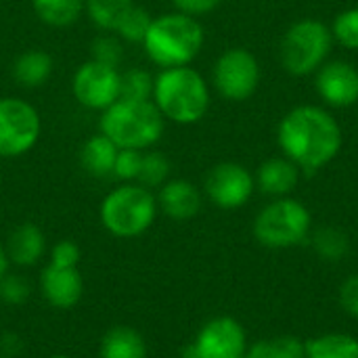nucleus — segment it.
Segmentation results:
<instances>
[{
    "instance_id": "1",
    "label": "nucleus",
    "mask_w": 358,
    "mask_h": 358,
    "mask_svg": "<svg viewBox=\"0 0 358 358\" xmlns=\"http://www.w3.org/2000/svg\"><path fill=\"white\" fill-rule=\"evenodd\" d=\"M277 138L285 157L308 174L334 162L344 143L338 120L327 109L315 105L294 107L281 120Z\"/></svg>"
},
{
    "instance_id": "2",
    "label": "nucleus",
    "mask_w": 358,
    "mask_h": 358,
    "mask_svg": "<svg viewBox=\"0 0 358 358\" xmlns=\"http://www.w3.org/2000/svg\"><path fill=\"white\" fill-rule=\"evenodd\" d=\"M151 99L166 120L187 126L206 115L210 107V88L203 76L193 67H168L155 78Z\"/></svg>"
},
{
    "instance_id": "3",
    "label": "nucleus",
    "mask_w": 358,
    "mask_h": 358,
    "mask_svg": "<svg viewBox=\"0 0 358 358\" xmlns=\"http://www.w3.org/2000/svg\"><path fill=\"white\" fill-rule=\"evenodd\" d=\"M143 46L149 59L168 69L189 65L203 46V27L185 13H166L151 21Z\"/></svg>"
},
{
    "instance_id": "4",
    "label": "nucleus",
    "mask_w": 358,
    "mask_h": 358,
    "mask_svg": "<svg viewBox=\"0 0 358 358\" xmlns=\"http://www.w3.org/2000/svg\"><path fill=\"white\" fill-rule=\"evenodd\" d=\"M164 115L153 101L117 99L103 111L101 134L117 145V149H149L164 134Z\"/></svg>"
},
{
    "instance_id": "5",
    "label": "nucleus",
    "mask_w": 358,
    "mask_h": 358,
    "mask_svg": "<svg viewBox=\"0 0 358 358\" xmlns=\"http://www.w3.org/2000/svg\"><path fill=\"white\" fill-rule=\"evenodd\" d=\"M157 214L153 193L143 185H122L101 203L103 227L115 237H136L145 233Z\"/></svg>"
},
{
    "instance_id": "6",
    "label": "nucleus",
    "mask_w": 358,
    "mask_h": 358,
    "mask_svg": "<svg viewBox=\"0 0 358 358\" xmlns=\"http://www.w3.org/2000/svg\"><path fill=\"white\" fill-rule=\"evenodd\" d=\"M334 34L317 19H302L294 23L281 40V63L292 76H308L327 63Z\"/></svg>"
},
{
    "instance_id": "7",
    "label": "nucleus",
    "mask_w": 358,
    "mask_h": 358,
    "mask_svg": "<svg viewBox=\"0 0 358 358\" xmlns=\"http://www.w3.org/2000/svg\"><path fill=\"white\" fill-rule=\"evenodd\" d=\"M310 212L302 201L279 197L254 220V237L271 250H285L302 243L310 233Z\"/></svg>"
},
{
    "instance_id": "8",
    "label": "nucleus",
    "mask_w": 358,
    "mask_h": 358,
    "mask_svg": "<svg viewBox=\"0 0 358 358\" xmlns=\"http://www.w3.org/2000/svg\"><path fill=\"white\" fill-rule=\"evenodd\" d=\"M40 136V115L23 99H0V157L27 153Z\"/></svg>"
},
{
    "instance_id": "9",
    "label": "nucleus",
    "mask_w": 358,
    "mask_h": 358,
    "mask_svg": "<svg viewBox=\"0 0 358 358\" xmlns=\"http://www.w3.org/2000/svg\"><path fill=\"white\" fill-rule=\"evenodd\" d=\"M260 84L258 59L245 48L224 50L214 65V86L229 101L250 99Z\"/></svg>"
},
{
    "instance_id": "10",
    "label": "nucleus",
    "mask_w": 358,
    "mask_h": 358,
    "mask_svg": "<svg viewBox=\"0 0 358 358\" xmlns=\"http://www.w3.org/2000/svg\"><path fill=\"white\" fill-rule=\"evenodd\" d=\"M120 80L122 73L117 67L92 59L78 67L73 76V96L88 109L105 111L120 99Z\"/></svg>"
},
{
    "instance_id": "11",
    "label": "nucleus",
    "mask_w": 358,
    "mask_h": 358,
    "mask_svg": "<svg viewBox=\"0 0 358 358\" xmlns=\"http://www.w3.org/2000/svg\"><path fill=\"white\" fill-rule=\"evenodd\" d=\"M256 180L248 168L235 162L214 166L206 176V193L222 210H237L245 206L254 193Z\"/></svg>"
},
{
    "instance_id": "12",
    "label": "nucleus",
    "mask_w": 358,
    "mask_h": 358,
    "mask_svg": "<svg viewBox=\"0 0 358 358\" xmlns=\"http://www.w3.org/2000/svg\"><path fill=\"white\" fill-rule=\"evenodd\" d=\"M193 346L199 358H241L245 357L248 340L239 321L218 317L201 327Z\"/></svg>"
},
{
    "instance_id": "13",
    "label": "nucleus",
    "mask_w": 358,
    "mask_h": 358,
    "mask_svg": "<svg viewBox=\"0 0 358 358\" xmlns=\"http://www.w3.org/2000/svg\"><path fill=\"white\" fill-rule=\"evenodd\" d=\"M317 92L329 107H352L358 103V69L348 61H329L317 71Z\"/></svg>"
},
{
    "instance_id": "14",
    "label": "nucleus",
    "mask_w": 358,
    "mask_h": 358,
    "mask_svg": "<svg viewBox=\"0 0 358 358\" xmlns=\"http://www.w3.org/2000/svg\"><path fill=\"white\" fill-rule=\"evenodd\" d=\"M42 296L55 308H73L84 294V281L78 268H61L48 264L40 277Z\"/></svg>"
},
{
    "instance_id": "15",
    "label": "nucleus",
    "mask_w": 358,
    "mask_h": 358,
    "mask_svg": "<svg viewBox=\"0 0 358 358\" xmlns=\"http://www.w3.org/2000/svg\"><path fill=\"white\" fill-rule=\"evenodd\" d=\"M162 210L174 220H189L201 210V193L189 180H168L159 191Z\"/></svg>"
},
{
    "instance_id": "16",
    "label": "nucleus",
    "mask_w": 358,
    "mask_h": 358,
    "mask_svg": "<svg viewBox=\"0 0 358 358\" xmlns=\"http://www.w3.org/2000/svg\"><path fill=\"white\" fill-rule=\"evenodd\" d=\"M300 180V168L287 157L266 159L256 174V185L262 193L273 197H287Z\"/></svg>"
},
{
    "instance_id": "17",
    "label": "nucleus",
    "mask_w": 358,
    "mask_h": 358,
    "mask_svg": "<svg viewBox=\"0 0 358 358\" xmlns=\"http://www.w3.org/2000/svg\"><path fill=\"white\" fill-rule=\"evenodd\" d=\"M46 250V241L42 231L36 224H21L8 239V260L17 266H31L36 264Z\"/></svg>"
},
{
    "instance_id": "18",
    "label": "nucleus",
    "mask_w": 358,
    "mask_h": 358,
    "mask_svg": "<svg viewBox=\"0 0 358 358\" xmlns=\"http://www.w3.org/2000/svg\"><path fill=\"white\" fill-rule=\"evenodd\" d=\"M117 151H120L117 145L113 141H109L105 134H94L84 143V147L80 151V164L88 174H92L96 178L109 176V174H113Z\"/></svg>"
},
{
    "instance_id": "19",
    "label": "nucleus",
    "mask_w": 358,
    "mask_h": 358,
    "mask_svg": "<svg viewBox=\"0 0 358 358\" xmlns=\"http://www.w3.org/2000/svg\"><path fill=\"white\" fill-rule=\"evenodd\" d=\"M101 358H147V344L136 329L120 325L105 334Z\"/></svg>"
},
{
    "instance_id": "20",
    "label": "nucleus",
    "mask_w": 358,
    "mask_h": 358,
    "mask_svg": "<svg viewBox=\"0 0 358 358\" xmlns=\"http://www.w3.org/2000/svg\"><path fill=\"white\" fill-rule=\"evenodd\" d=\"M52 73V57L44 50H25L13 65V78L25 88L42 86Z\"/></svg>"
},
{
    "instance_id": "21",
    "label": "nucleus",
    "mask_w": 358,
    "mask_h": 358,
    "mask_svg": "<svg viewBox=\"0 0 358 358\" xmlns=\"http://www.w3.org/2000/svg\"><path fill=\"white\" fill-rule=\"evenodd\" d=\"M306 358H358V340L348 334H325L306 342Z\"/></svg>"
},
{
    "instance_id": "22",
    "label": "nucleus",
    "mask_w": 358,
    "mask_h": 358,
    "mask_svg": "<svg viewBox=\"0 0 358 358\" xmlns=\"http://www.w3.org/2000/svg\"><path fill=\"white\" fill-rule=\"evenodd\" d=\"M31 2L40 21L52 27L71 25L73 21H78L84 8V0H31Z\"/></svg>"
},
{
    "instance_id": "23",
    "label": "nucleus",
    "mask_w": 358,
    "mask_h": 358,
    "mask_svg": "<svg viewBox=\"0 0 358 358\" xmlns=\"http://www.w3.org/2000/svg\"><path fill=\"white\" fill-rule=\"evenodd\" d=\"M248 358H306V342L294 336H279L256 342Z\"/></svg>"
},
{
    "instance_id": "24",
    "label": "nucleus",
    "mask_w": 358,
    "mask_h": 358,
    "mask_svg": "<svg viewBox=\"0 0 358 358\" xmlns=\"http://www.w3.org/2000/svg\"><path fill=\"white\" fill-rule=\"evenodd\" d=\"M313 248L315 252L327 260V262H340L344 256L350 252V241L348 235L336 227H321L313 235Z\"/></svg>"
},
{
    "instance_id": "25",
    "label": "nucleus",
    "mask_w": 358,
    "mask_h": 358,
    "mask_svg": "<svg viewBox=\"0 0 358 358\" xmlns=\"http://www.w3.org/2000/svg\"><path fill=\"white\" fill-rule=\"evenodd\" d=\"M132 0H86L90 21L107 31H115L122 17L130 10Z\"/></svg>"
},
{
    "instance_id": "26",
    "label": "nucleus",
    "mask_w": 358,
    "mask_h": 358,
    "mask_svg": "<svg viewBox=\"0 0 358 358\" xmlns=\"http://www.w3.org/2000/svg\"><path fill=\"white\" fill-rule=\"evenodd\" d=\"M153 84H155V80L151 78L149 71H145V69H130V71L122 73V80H120V99L151 101V96H153Z\"/></svg>"
},
{
    "instance_id": "27",
    "label": "nucleus",
    "mask_w": 358,
    "mask_h": 358,
    "mask_svg": "<svg viewBox=\"0 0 358 358\" xmlns=\"http://www.w3.org/2000/svg\"><path fill=\"white\" fill-rule=\"evenodd\" d=\"M151 15L143 8V6H136V4H132L130 6V10L122 17V21L117 23V27H115V31H117V36L120 38H124V40H128V42H138V44H143V40H145V36H147V29H149V25H151Z\"/></svg>"
},
{
    "instance_id": "28",
    "label": "nucleus",
    "mask_w": 358,
    "mask_h": 358,
    "mask_svg": "<svg viewBox=\"0 0 358 358\" xmlns=\"http://www.w3.org/2000/svg\"><path fill=\"white\" fill-rule=\"evenodd\" d=\"M170 176V162L164 153L159 151H149L143 153V164H141V174L138 180L143 187H162Z\"/></svg>"
},
{
    "instance_id": "29",
    "label": "nucleus",
    "mask_w": 358,
    "mask_h": 358,
    "mask_svg": "<svg viewBox=\"0 0 358 358\" xmlns=\"http://www.w3.org/2000/svg\"><path fill=\"white\" fill-rule=\"evenodd\" d=\"M334 38L348 50H358V8L340 13L331 27Z\"/></svg>"
},
{
    "instance_id": "30",
    "label": "nucleus",
    "mask_w": 358,
    "mask_h": 358,
    "mask_svg": "<svg viewBox=\"0 0 358 358\" xmlns=\"http://www.w3.org/2000/svg\"><path fill=\"white\" fill-rule=\"evenodd\" d=\"M143 153L138 149H120L113 166V176L120 180H134L141 174Z\"/></svg>"
},
{
    "instance_id": "31",
    "label": "nucleus",
    "mask_w": 358,
    "mask_h": 358,
    "mask_svg": "<svg viewBox=\"0 0 358 358\" xmlns=\"http://www.w3.org/2000/svg\"><path fill=\"white\" fill-rule=\"evenodd\" d=\"M122 44L117 42V38L111 36H99L92 42V59L111 67H117L122 61Z\"/></svg>"
},
{
    "instance_id": "32",
    "label": "nucleus",
    "mask_w": 358,
    "mask_h": 358,
    "mask_svg": "<svg viewBox=\"0 0 358 358\" xmlns=\"http://www.w3.org/2000/svg\"><path fill=\"white\" fill-rule=\"evenodd\" d=\"M29 296V285L19 275H4L0 279V298L6 304H23Z\"/></svg>"
},
{
    "instance_id": "33",
    "label": "nucleus",
    "mask_w": 358,
    "mask_h": 358,
    "mask_svg": "<svg viewBox=\"0 0 358 358\" xmlns=\"http://www.w3.org/2000/svg\"><path fill=\"white\" fill-rule=\"evenodd\" d=\"M80 248L73 241H59L52 248L50 254V264L52 266H61V268H78L80 262Z\"/></svg>"
},
{
    "instance_id": "34",
    "label": "nucleus",
    "mask_w": 358,
    "mask_h": 358,
    "mask_svg": "<svg viewBox=\"0 0 358 358\" xmlns=\"http://www.w3.org/2000/svg\"><path fill=\"white\" fill-rule=\"evenodd\" d=\"M340 306L350 315L358 319V273L348 277L342 287H340Z\"/></svg>"
},
{
    "instance_id": "35",
    "label": "nucleus",
    "mask_w": 358,
    "mask_h": 358,
    "mask_svg": "<svg viewBox=\"0 0 358 358\" xmlns=\"http://www.w3.org/2000/svg\"><path fill=\"white\" fill-rule=\"evenodd\" d=\"M172 2L178 8V13H185L189 17L208 15L220 4V0H172Z\"/></svg>"
},
{
    "instance_id": "36",
    "label": "nucleus",
    "mask_w": 358,
    "mask_h": 358,
    "mask_svg": "<svg viewBox=\"0 0 358 358\" xmlns=\"http://www.w3.org/2000/svg\"><path fill=\"white\" fill-rule=\"evenodd\" d=\"M6 268H8V256H6V252L0 248V279L6 275Z\"/></svg>"
},
{
    "instance_id": "37",
    "label": "nucleus",
    "mask_w": 358,
    "mask_h": 358,
    "mask_svg": "<svg viewBox=\"0 0 358 358\" xmlns=\"http://www.w3.org/2000/svg\"><path fill=\"white\" fill-rule=\"evenodd\" d=\"M50 358H69V357H63V355H57V357H50Z\"/></svg>"
},
{
    "instance_id": "38",
    "label": "nucleus",
    "mask_w": 358,
    "mask_h": 358,
    "mask_svg": "<svg viewBox=\"0 0 358 358\" xmlns=\"http://www.w3.org/2000/svg\"><path fill=\"white\" fill-rule=\"evenodd\" d=\"M241 358H248V357H241Z\"/></svg>"
},
{
    "instance_id": "39",
    "label": "nucleus",
    "mask_w": 358,
    "mask_h": 358,
    "mask_svg": "<svg viewBox=\"0 0 358 358\" xmlns=\"http://www.w3.org/2000/svg\"><path fill=\"white\" fill-rule=\"evenodd\" d=\"M0 358H6V357H0Z\"/></svg>"
}]
</instances>
